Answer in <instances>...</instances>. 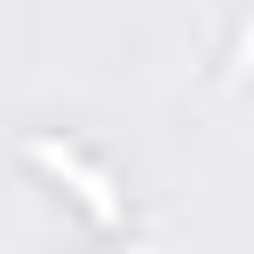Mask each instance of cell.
Returning <instances> with one entry per match:
<instances>
[{"label":"cell","mask_w":254,"mask_h":254,"mask_svg":"<svg viewBox=\"0 0 254 254\" xmlns=\"http://www.w3.org/2000/svg\"><path fill=\"white\" fill-rule=\"evenodd\" d=\"M127 254H135V246H127Z\"/></svg>","instance_id":"obj_2"},{"label":"cell","mask_w":254,"mask_h":254,"mask_svg":"<svg viewBox=\"0 0 254 254\" xmlns=\"http://www.w3.org/2000/svg\"><path fill=\"white\" fill-rule=\"evenodd\" d=\"M32 167H48V175L79 183V190H87V214H95V222H111V214H119V198H111V175H95L87 159H71V151H56V143H32Z\"/></svg>","instance_id":"obj_1"}]
</instances>
